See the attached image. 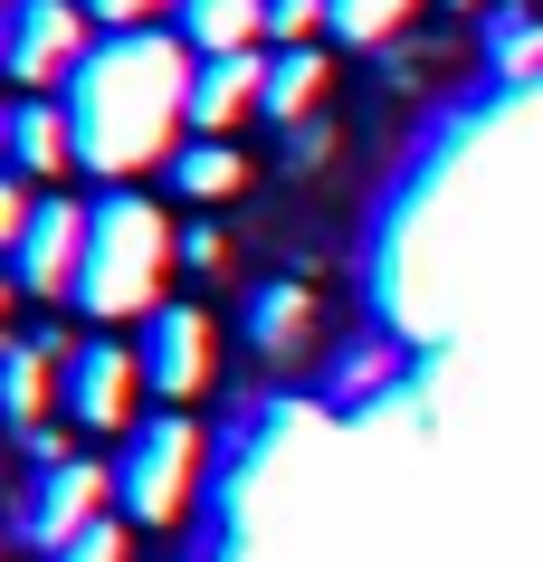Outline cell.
Segmentation results:
<instances>
[{"label":"cell","mask_w":543,"mask_h":562,"mask_svg":"<svg viewBox=\"0 0 543 562\" xmlns=\"http://www.w3.org/2000/svg\"><path fill=\"white\" fill-rule=\"evenodd\" d=\"M77 162V124H67V105H48V95H20L10 105V172L20 181H48Z\"/></svg>","instance_id":"obj_10"},{"label":"cell","mask_w":543,"mask_h":562,"mask_svg":"<svg viewBox=\"0 0 543 562\" xmlns=\"http://www.w3.org/2000/svg\"><path fill=\"white\" fill-rule=\"evenodd\" d=\"M58 562H124V525H87L77 543H67Z\"/></svg>","instance_id":"obj_20"},{"label":"cell","mask_w":543,"mask_h":562,"mask_svg":"<svg viewBox=\"0 0 543 562\" xmlns=\"http://www.w3.org/2000/svg\"><path fill=\"white\" fill-rule=\"evenodd\" d=\"M134 391H144L134 344H77L67 353V419L77 429H134Z\"/></svg>","instance_id":"obj_7"},{"label":"cell","mask_w":543,"mask_h":562,"mask_svg":"<svg viewBox=\"0 0 543 562\" xmlns=\"http://www.w3.org/2000/svg\"><path fill=\"white\" fill-rule=\"evenodd\" d=\"M486 58L506 67V77H534L543 67V20L534 10H496V20H486Z\"/></svg>","instance_id":"obj_16"},{"label":"cell","mask_w":543,"mask_h":562,"mask_svg":"<svg viewBox=\"0 0 543 562\" xmlns=\"http://www.w3.org/2000/svg\"><path fill=\"white\" fill-rule=\"evenodd\" d=\"M87 58H95V10L87 0H10V20H0V67L20 77V95L67 87Z\"/></svg>","instance_id":"obj_4"},{"label":"cell","mask_w":543,"mask_h":562,"mask_svg":"<svg viewBox=\"0 0 543 562\" xmlns=\"http://www.w3.org/2000/svg\"><path fill=\"white\" fill-rule=\"evenodd\" d=\"M191 476H201V429H191V419H144V429H134V448H124V468H115L124 525H152V533L181 525Z\"/></svg>","instance_id":"obj_3"},{"label":"cell","mask_w":543,"mask_h":562,"mask_svg":"<svg viewBox=\"0 0 543 562\" xmlns=\"http://www.w3.org/2000/svg\"><path fill=\"white\" fill-rule=\"evenodd\" d=\"M58 353H77V344L30 334V344L0 353V372H10V429H20V439H48V362H58Z\"/></svg>","instance_id":"obj_12"},{"label":"cell","mask_w":543,"mask_h":562,"mask_svg":"<svg viewBox=\"0 0 543 562\" xmlns=\"http://www.w3.org/2000/svg\"><path fill=\"white\" fill-rule=\"evenodd\" d=\"M315 30H333V0H268V38L276 48H315Z\"/></svg>","instance_id":"obj_18"},{"label":"cell","mask_w":543,"mask_h":562,"mask_svg":"<svg viewBox=\"0 0 543 562\" xmlns=\"http://www.w3.org/2000/svg\"><path fill=\"white\" fill-rule=\"evenodd\" d=\"M105 496H115V468H87V458H58V468L38 476V496L20 505V533L67 553L87 525H105Z\"/></svg>","instance_id":"obj_5"},{"label":"cell","mask_w":543,"mask_h":562,"mask_svg":"<svg viewBox=\"0 0 543 562\" xmlns=\"http://www.w3.org/2000/svg\"><path fill=\"white\" fill-rule=\"evenodd\" d=\"M325 95V58L315 48H276L268 58V124H286V134H305V105Z\"/></svg>","instance_id":"obj_15"},{"label":"cell","mask_w":543,"mask_h":562,"mask_svg":"<svg viewBox=\"0 0 543 562\" xmlns=\"http://www.w3.org/2000/svg\"><path fill=\"white\" fill-rule=\"evenodd\" d=\"M181 38H191V58L268 48V0H181Z\"/></svg>","instance_id":"obj_11"},{"label":"cell","mask_w":543,"mask_h":562,"mask_svg":"<svg viewBox=\"0 0 543 562\" xmlns=\"http://www.w3.org/2000/svg\"><path fill=\"white\" fill-rule=\"evenodd\" d=\"M211 315H201V305H162V315H152L144 325V344H134V353H144V391L152 401H191V391L211 382Z\"/></svg>","instance_id":"obj_8"},{"label":"cell","mask_w":543,"mask_h":562,"mask_svg":"<svg viewBox=\"0 0 543 562\" xmlns=\"http://www.w3.org/2000/svg\"><path fill=\"white\" fill-rule=\"evenodd\" d=\"M239 181H248V162H239V144H219V134H201V144L172 153V191L181 201H229Z\"/></svg>","instance_id":"obj_13"},{"label":"cell","mask_w":543,"mask_h":562,"mask_svg":"<svg viewBox=\"0 0 543 562\" xmlns=\"http://www.w3.org/2000/svg\"><path fill=\"white\" fill-rule=\"evenodd\" d=\"M87 10H95V30H162V10H172V20H181V0H87Z\"/></svg>","instance_id":"obj_19"},{"label":"cell","mask_w":543,"mask_h":562,"mask_svg":"<svg viewBox=\"0 0 543 562\" xmlns=\"http://www.w3.org/2000/svg\"><path fill=\"white\" fill-rule=\"evenodd\" d=\"M219 258H229V238L201 220V229H181V267H201V277H219Z\"/></svg>","instance_id":"obj_21"},{"label":"cell","mask_w":543,"mask_h":562,"mask_svg":"<svg viewBox=\"0 0 543 562\" xmlns=\"http://www.w3.org/2000/svg\"><path fill=\"white\" fill-rule=\"evenodd\" d=\"M191 38L181 30H124L95 38V58L67 77V124H77V162L105 181H134L144 162H172L181 124H191Z\"/></svg>","instance_id":"obj_1"},{"label":"cell","mask_w":543,"mask_h":562,"mask_svg":"<svg viewBox=\"0 0 543 562\" xmlns=\"http://www.w3.org/2000/svg\"><path fill=\"white\" fill-rule=\"evenodd\" d=\"M420 0H333V38H353V48H382V38H400V20H410Z\"/></svg>","instance_id":"obj_17"},{"label":"cell","mask_w":543,"mask_h":562,"mask_svg":"<svg viewBox=\"0 0 543 562\" xmlns=\"http://www.w3.org/2000/svg\"><path fill=\"white\" fill-rule=\"evenodd\" d=\"M268 115V48H239V58H201L191 77V134H219L229 144V124Z\"/></svg>","instance_id":"obj_9"},{"label":"cell","mask_w":543,"mask_h":562,"mask_svg":"<svg viewBox=\"0 0 543 562\" xmlns=\"http://www.w3.org/2000/svg\"><path fill=\"white\" fill-rule=\"evenodd\" d=\"M181 258V238L162 229V210L134 201V191H105L95 201V229H87V267H77V296L67 305H87L95 325H124V315H162V267Z\"/></svg>","instance_id":"obj_2"},{"label":"cell","mask_w":543,"mask_h":562,"mask_svg":"<svg viewBox=\"0 0 543 562\" xmlns=\"http://www.w3.org/2000/svg\"><path fill=\"white\" fill-rule=\"evenodd\" d=\"M305 334H315V296H305V286H258V305H248V344L286 362Z\"/></svg>","instance_id":"obj_14"},{"label":"cell","mask_w":543,"mask_h":562,"mask_svg":"<svg viewBox=\"0 0 543 562\" xmlns=\"http://www.w3.org/2000/svg\"><path fill=\"white\" fill-rule=\"evenodd\" d=\"M87 229H95V210H77V201H38L30 238L10 248V277H20V296H77Z\"/></svg>","instance_id":"obj_6"}]
</instances>
